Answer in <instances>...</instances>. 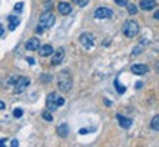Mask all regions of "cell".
Wrapping results in <instances>:
<instances>
[{"label": "cell", "mask_w": 159, "mask_h": 147, "mask_svg": "<svg viewBox=\"0 0 159 147\" xmlns=\"http://www.w3.org/2000/svg\"><path fill=\"white\" fill-rule=\"evenodd\" d=\"M156 69L159 71V62H156Z\"/></svg>", "instance_id": "cell-32"}, {"label": "cell", "mask_w": 159, "mask_h": 147, "mask_svg": "<svg viewBox=\"0 0 159 147\" xmlns=\"http://www.w3.org/2000/svg\"><path fill=\"white\" fill-rule=\"evenodd\" d=\"M27 62H28L30 65H34V63H35V60H34V59H33V57H27Z\"/></svg>", "instance_id": "cell-25"}, {"label": "cell", "mask_w": 159, "mask_h": 147, "mask_svg": "<svg viewBox=\"0 0 159 147\" xmlns=\"http://www.w3.org/2000/svg\"><path fill=\"white\" fill-rule=\"evenodd\" d=\"M5 144H6V140H5V138H3V140H2V143H0V146L3 147V146H5Z\"/></svg>", "instance_id": "cell-31"}, {"label": "cell", "mask_w": 159, "mask_h": 147, "mask_svg": "<svg viewBox=\"0 0 159 147\" xmlns=\"http://www.w3.org/2000/svg\"><path fill=\"white\" fill-rule=\"evenodd\" d=\"M55 15L52 12H43L40 15V21H39V27H41L43 29L46 28H52L55 25Z\"/></svg>", "instance_id": "cell-4"}, {"label": "cell", "mask_w": 159, "mask_h": 147, "mask_svg": "<svg viewBox=\"0 0 159 147\" xmlns=\"http://www.w3.org/2000/svg\"><path fill=\"white\" fill-rule=\"evenodd\" d=\"M5 108H6V105L2 102V103H0V109H5Z\"/></svg>", "instance_id": "cell-30"}, {"label": "cell", "mask_w": 159, "mask_h": 147, "mask_svg": "<svg viewBox=\"0 0 159 147\" xmlns=\"http://www.w3.org/2000/svg\"><path fill=\"white\" fill-rule=\"evenodd\" d=\"M127 7H128V13H130V15H136L137 13V7L134 5H130V3H128Z\"/></svg>", "instance_id": "cell-20"}, {"label": "cell", "mask_w": 159, "mask_h": 147, "mask_svg": "<svg viewBox=\"0 0 159 147\" xmlns=\"http://www.w3.org/2000/svg\"><path fill=\"white\" fill-rule=\"evenodd\" d=\"M131 72L136 74V75H144L146 72H149V68L146 65L137 63V65H133V66H131Z\"/></svg>", "instance_id": "cell-9"}, {"label": "cell", "mask_w": 159, "mask_h": 147, "mask_svg": "<svg viewBox=\"0 0 159 147\" xmlns=\"http://www.w3.org/2000/svg\"><path fill=\"white\" fill-rule=\"evenodd\" d=\"M22 7H24V5L22 3H16V5H15V11H22Z\"/></svg>", "instance_id": "cell-24"}, {"label": "cell", "mask_w": 159, "mask_h": 147, "mask_svg": "<svg viewBox=\"0 0 159 147\" xmlns=\"http://www.w3.org/2000/svg\"><path fill=\"white\" fill-rule=\"evenodd\" d=\"M116 119H118V122H119V125L122 127V128H130L131 127V119H128V118H125V116H122V115H116Z\"/></svg>", "instance_id": "cell-14"}, {"label": "cell", "mask_w": 159, "mask_h": 147, "mask_svg": "<svg viewBox=\"0 0 159 147\" xmlns=\"http://www.w3.org/2000/svg\"><path fill=\"white\" fill-rule=\"evenodd\" d=\"M68 125L66 124H62V125H59V127H57V134H59V136L61 137H66L68 136Z\"/></svg>", "instance_id": "cell-16"}, {"label": "cell", "mask_w": 159, "mask_h": 147, "mask_svg": "<svg viewBox=\"0 0 159 147\" xmlns=\"http://www.w3.org/2000/svg\"><path fill=\"white\" fill-rule=\"evenodd\" d=\"M75 5H78L80 7H84V6L89 5V0H74Z\"/></svg>", "instance_id": "cell-21"}, {"label": "cell", "mask_w": 159, "mask_h": 147, "mask_svg": "<svg viewBox=\"0 0 159 147\" xmlns=\"http://www.w3.org/2000/svg\"><path fill=\"white\" fill-rule=\"evenodd\" d=\"M11 144H12V147H16L18 144H19V143H18V140H12Z\"/></svg>", "instance_id": "cell-27"}, {"label": "cell", "mask_w": 159, "mask_h": 147, "mask_svg": "<svg viewBox=\"0 0 159 147\" xmlns=\"http://www.w3.org/2000/svg\"><path fill=\"white\" fill-rule=\"evenodd\" d=\"M28 85H30V78H27V77H19V78L16 79V82H15L13 91H15V93H22V91H25L28 88Z\"/></svg>", "instance_id": "cell-5"}, {"label": "cell", "mask_w": 159, "mask_h": 147, "mask_svg": "<svg viewBox=\"0 0 159 147\" xmlns=\"http://www.w3.org/2000/svg\"><path fill=\"white\" fill-rule=\"evenodd\" d=\"M115 88H116V91H118L119 94H122V93L125 91V87H122V85H121V82H119L118 79H115Z\"/></svg>", "instance_id": "cell-18"}, {"label": "cell", "mask_w": 159, "mask_h": 147, "mask_svg": "<svg viewBox=\"0 0 159 147\" xmlns=\"http://www.w3.org/2000/svg\"><path fill=\"white\" fill-rule=\"evenodd\" d=\"M57 11H59V13H62V15H69V13L72 12V6L69 5V3L61 2V3L57 5Z\"/></svg>", "instance_id": "cell-10"}, {"label": "cell", "mask_w": 159, "mask_h": 147, "mask_svg": "<svg viewBox=\"0 0 159 147\" xmlns=\"http://www.w3.org/2000/svg\"><path fill=\"white\" fill-rule=\"evenodd\" d=\"M63 103H65V100H63V97L57 96L56 93H50L49 96H47V102H46V108L49 109L50 112H53V110H56L59 106H62Z\"/></svg>", "instance_id": "cell-2"}, {"label": "cell", "mask_w": 159, "mask_h": 147, "mask_svg": "<svg viewBox=\"0 0 159 147\" xmlns=\"http://www.w3.org/2000/svg\"><path fill=\"white\" fill-rule=\"evenodd\" d=\"M115 3L122 7V6H127V5H128V0H115Z\"/></svg>", "instance_id": "cell-23"}, {"label": "cell", "mask_w": 159, "mask_h": 147, "mask_svg": "<svg viewBox=\"0 0 159 147\" xmlns=\"http://www.w3.org/2000/svg\"><path fill=\"white\" fill-rule=\"evenodd\" d=\"M63 57H65V49L63 47H59L56 51H55V55L52 57V65H59V63H62Z\"/></svg>", "instance_id": "cell-8"}, {"label": "cell", "mask_w": 159, "mask_h": 147, "mask_svg": "<svg viewBox=\"0 0 159 147\" xmlns=\"http://www.w3.org/2000/svg\"><path fill=\"white\" fill-rule=\"evenodd\" d=\"M140 7L143 11H152L156 7V2L155 0H142L140 2Z\"/></svg>", "instance_id": "cell-12"}, {"label": "cell", "mask_w": 159, "mask_h": 147, "mask_svg": "<svg viewBox=\"0 0 159 147\" xmlns=\"http://www.w3.org/2000/svg\"><path fill=\"white\" fill-rule=\"evenodd\" d=\"M150 127H152V130L159 131V115L153 116V119H152V122H150Z\"/></svg>", "instance_id": "cell-17"}, {"label": "cell", "mask_w": 159, "mask_h": 147, "mask_svg": "<svg viewBox=\"0 0 159 147\" xmlns=\"http://www.w3.org/2000/svg\"><path fill=\"white\" fill-rule=\"evenodd\" d=\"M80 43L84 46L85 49H91L94 46V37H93V34L84 33V34H81V37H80Z\"/></svg>", "instance_id": "cell-7"}, {"label": "cell", "mask_w": 159, "mask_h": 147, "mask_svg": "<svg viewBox=\"0 0 159 147\" xmlns=\"http://www.w3.org/2000/svg\"><path fill=\"white\" fill-rule=\"evenodd\" d=\"M153 18H155V19H159V11H156V13L153 15Z\"/></svg>", "instance_id": "cell-28"}, {"label": "cell", "mask_w": 159, "mask_h": 147, "mask_svg": "<svg viewBox=\"0 0 159 147\" xmlns=\"http://www.w3.org/2000/svg\"><path fill=\"white\" fill-rule=\"evenodd\" d=\"M7 21H9V28L13 31V29H16V27L19 25V18L15 16V15H11V16L7 18Z\"/></svg>", "instance_id": "cell-15"}, {"label": "cell", "mask_w": 159, "mask_h": 147, "mask_svg": "<svg viewBox=\"0 0 159 147\" xmlns=\"http://www.w3.org/2000/svg\"><path fill=\"white\" fill-rule=\"evenodd\" d=\"M22 115H24L22 109L16 108V109H15V110H13V116H15V118H21V116H22Z\"/></svg>", "instance_id": "cell-22"}, {"label": "cell", "mask_w": 159, "mask_h": 147, "mask_svg": "<svg viewBox=\"0 0 159 147\" xmlns=\"http://www.w3.org/2000/svg\"><path fill=\"white\" fill-rule=\"evenodd\" d=\"M114 16V11L109 7H99L94 11V18L96 19H108Z\"/></svg>", "instance_id": "cell-6"}, {"label": "cell", "mask_w": 159, "mask_h": 147, "mask_svg": "<svg viewBox=\"0 0 159 147\" xmlns=\"http://www.w3.org/2000/svg\"><path fill=\"white\" fill-rule=\"evenodd\" d=\"M39 53H40V56L41 57L50 56V55H53V47H52L50 44H46V46H43V47H40Z\"/></svg>", "instance_id": "cell-13"}, {"label": "cell", "mask_w": 159, "mask_h": 147, "mask_svg": "<svg viewBox=\"0 0 159 147\" xmlns=\"http://www.w3.org/2000/svg\"><path fill=\"white\" fill-rule=\"evenodd\" d=\"M43 118H44L47 122H52V121H53V116H52V113H50V110H49V109L43 112Z\"/></svg>", "instance_id": "cell-19"}, {"label": "cell", "mask_w": 159, "mask_h": 147, "mask_svg": "<svg viewBox=\"0 0 159 147\" xmlns=\"http://www.w3.org/2000/svg\"><path fill=\"white\" fill-rule=\"evenodd\" d=\"M57 87L62 93H68L71 88H72V77L69 71H61L59 77H57Z\"/></svg>", "instance_id": "cell-1"}, {"label": "cell", "mask_w": 159, "mask_h": 147, "mask_svg": "<svg viewBox=\"0 0 159 147\" xmlns=\"http://www.w3.org/2000/svg\"><path fill=\"white\" fill-rule=\"evenodd\" d=\"M2 38H5V28L2 27Z\"/></svg>", "instance_id": "cell-29"}, {"label": "cell", "mask_w": 159, "mask_h": 147, "mask_svg": "<svg viewBox=\"0 0 159 147\" xmlns=\"http://www.w3.org/2000/svg\"><path fill=\"white\" fill-rule=\"evenodd\" d=\"M87 132H90V130H87V128H83V130H80V134H87Z\"/></svg>", "instance_id": "cell-26"}, {"label": "cell", "mask_w": 159, "mask_h": 147, "mask_svg": "<svg viewBox=\"0 0 159 147\" xmlns=\"http://www.w3.org/2000/svg\"><path fill=\"white\" fill-rule=\"evenodd\" d=\"M122 33H124L125 37H128V38H133V37H136L137 33H139V24L136 21H125L124 25H122Z\"/></svg>", "instance_id": "cell-3"}, {"label": "cell", "mask_w": 159, "mask_h": 147, "mask_svg": "<svg viewBox=\"0 0 159 147\" xmlns=\"http://www.w3.org/2000/svg\"><path fill=\"white\" fill-rule=\"evenodd\" d=\"M25 49L27 50H39L40 49V41H39V38H31V40H28L27 41V44H25Z\"/></svg>", "instance_id": "cell-11"}]
</instances>
